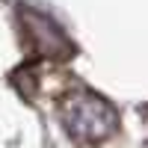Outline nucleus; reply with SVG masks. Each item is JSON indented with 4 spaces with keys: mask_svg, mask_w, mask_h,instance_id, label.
I'll list each match as a JSON object with an SVG mask.
<instances>
[{
    "mask_svg": "<svg viewBox=\"0 0 148 148\" xmlns=\"http://www.w3.org/2000/svg\"><path fill=\"white\" fill-rule=\"evenodd\" d=\"M59 121L77 145H101L119 130V113L107 98L89 89H71L59 98Z\"/></svg>",
    "mask_w": 148,
    "mask_h": 148,
    "instance_id": "f257e3e1",
    "label": "nucleus"
},
{
    "mask_svg": "<svg viewBox=\"0 0 148 148\" xmlns=\"http://www.w3.org/2000/svg\"><path fill=\"white\" fill-rule=\"evenodd\" d=\"M21 30H24V39H27V45L33 47L36 56L65 59L74 53V45L59 30V24L53 18L42 15V12H36V9H21Z\"/></svg>",
    "mask_w": 148,
    "mask_h": 148,
    "instance_id": "f03ea898",
    "label": "nucleus"
}]
</instances>
